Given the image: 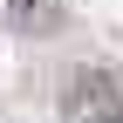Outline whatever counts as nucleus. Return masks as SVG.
I'll return each instance as SVG.
<instances>
[{"instance_id": "f257e3e1", "label": "nucleus", "mask_w": 123, "mask_h": 123, "mask_svg": "<svg viewBox=\"0 0 123 123\" xmlns=\"http://www.w3.org/2000/svg\"><path fill=\"white\" fill-rule=\"evenodd\" d=\"M62 103H68V123H123V75L89 62V68H75Z\"/></svg>"}]
</instances>
